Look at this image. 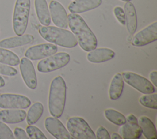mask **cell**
Listing matches in <instances>:
<instances>
[{"label": "cell", "instance_id": "9a60e30c", "mask_svg": "<svg viewBox=\"0 0 157 139\" xmlns=\"http://www.w3.org/2000/svg\"><path fill=\"white\" fill-rule=\"evenodd\" d=\"M102 0H75L71 2L68 9L72 13H80L98 7Z\"/></svg>", "mask_w": 157, "mask_h": 139}, {"label": "cell", "instance_id": "2e32d148", "mask_svg": "<svg viewBox=\"0 0 157 139\" xmlns=\"http://www.w3.org/2000/svg\"><path fill=\"white\" fill-rule=\"evenodd\" d=\"M26 113L22 109L7 108L0 111V121L8 124L19 123L25 120Z\"/></svg>", "mask_w": 157, "mask_h": 139}, {"label": "cell", "instance_id": "52a82bcc", "mask_svg": "<svg viewBox=\"0 0 157 139\" xmlns=\"http://www.w3.org/2000/svg\"><path fill=\"white\" fill-rule=\"evenodd\" d=\"M121 75L127 84L143 94H151L155 91L153 85L147 78L139 74L127 71L123 72Z\"/></svg>", "mask_w": 157, "mask_h": 139}, {"label": "cell", "instance_id": "ffe728a7", "mask_svg": "<svg viewBox=\"0 0 157 139\" xmlns=\"http://www.w3.org/2000/svg\"><path fill=\"white\" fill-rule=\"evenodd\" d=\"M34 6L37 17L43 26H49L51 18L46 0H34Z\"/></svg>", "mask_w": 157, "mask_h": 139}, {"label": "cell", "instance_id": "ba28073f", "mask_svg": "<svg viewBox=\"0 0 157 139\" xmlns=\"http://www.w3.org/2000/svg\"><path fill=\"white\" fill-rule=\"evenodd\" d=\"M31 105V100L26 96L15 94H0V108L25 109Z\"/></svg>", "mask_w": 157, "mask_h": 139}, {"label": "cell", "instance_id": "3957f363", "mask_svg": "<svg viewBox=\"0 0 157 139\" xmlns=\"http://www.w3.org/2000/svg\"><path fill=\"white\" fill-rule=\"evenodd\" d=\"M38 31L46 41L59 46L72 48L77 45L78 42L74 34L64 28L53 26H39Z\"/></svg>", "mask_w": 157, "mask_h": 139}, {"label": "cell", "instance_id": "e575fe53", "mask_svg": "<svg viewBox=\"0 0 157 139\" xmlns=\"http://www.w3.org/2000/svg\"><path fill=\"white\" fill-rule=\"evenodd\" d=\"M5 85V81L4 80V78L0 76V88L4 87Z\"/></svg>", "mask_w": 157, "mask_h": 139}, {"label": "cell", "instance_id": "1f68e13d", "mask_svg": "<svg viewBox=\"0 0 157 139\" xmlns=\"http://www.w3.org/2000/svg\"><path fill=\"white\" fill-rule=\"evenodd\" d=\"M14 137L17 139H28L29 138L26 132L20 127H15L13 130Z\"/></svg>", "mask_w": 157, "mask_h": 139}, {"label": "cell", "instance_id": "83f0119b", "mask_svg": "<svg viewBox=\"0 0 157 139\" xmlns=\"http://www.w3.org/2000/svg\"><path fill=\"white\" fill-rule=\"evenodd\" d=\"M14 138L11 129L4 122L0 121V139H13Z\"/></svg>", "mask_w": 157, "mask_h": 139}, {"label": "cell", "instance_id": "d590c367", "mask_svg": "<svg viewBox=\"0 0 157 139\" xmlns=\"http://www.w3.org/2000/svg\"><path fill=\"white\" fill-rule=\"evenodd\" d=\"M121 1H125V2H128V1H131V0H121Z\"/></svg>", "mask_w": 157, "mask_h": 139}, {"label": "cell", "instance_id": "d4e9b609", "mask_svg": "<svg viewBox=\"0 0 157 139\" xmlns=\"http://www.w3.org/2000/svg\"><path fill=\"white\" fill-rule=\"evenodd\" d=\"M104 115L107 120L117 126H122L126 122V117L120 112L112 108L105 110Z\"/></svg>", "mask_w": 157, "mask_h": 139}, {"label": "cell", "instance_id": "44dd1931", "mask_svg": "<svg viewBox=\"0 0 157 139\" xmlns=\"http://www.w3.org/2000/svg\"><path fill=\"white\" fill-rule=\"evenodd\" d=\"M124 86V81L120 73H117L113 77L109 90V98L115 100L120 98L121 96Z\"/></svg>", "mask_w": 157, "mask_h": 139}, {"label": "cell", "instance_id": "6da1fadb", "mask_svg": "<svg viewBox=\"0 0 157 139\" xmlns=\"http://www.w3.org/2000/svg\"><path fill=\"white\" fill-rule=\"evenodd\" d=\"M67 20L69 26L82 49L88 52L95 49L97 39L83 18L77 13H71L67 15Z\"/></svg>", "mask_w": 157, "mask_h": 139}, {"label": "cell", "instance_id": "7402d4cb", "mask_svg": "<svg viewBox=\"0 0 157 139\" xmlns=\"http://www.w3.org/2000/svg\"><path fill=\"white\" fill-rule=\"evenodd\" d=\"M138 124L142 130V133L147 139H156L157 132L153 122L147 116H142L139 118Z\"/></svg>", "mask_w": 157, "mask_h": 139}, {"label": "cell", "instance_id": "836d02e7", "mask_svg": "<svg viewBox=\"0 0 157 139\" xmlns=\"http://www.w3.org/2000/svg\"><path fill=\"white\" fill-rule=\"evenodd\" d=\"M110 138L113 139H122V137L120 135L117 133H113L110 137Z\"/></svg>", "mask_w": 157, "mask_h": 139}, {"label": "cell", "instance_id": "30bf717a", "mask_svg": "<svg viewBox=\"0 0 157 139\" xmlns=\"http://www.w3.org/2000/svg\"><path fill=\"white\" fill-rule=\"evenodd\" d=\"M157 40V21L137 32L132 38L131 44L135 47H142Z\"/></svg>", "mask_w": 157, "mask_h": 139}, {"label": "cell", "instance_id": "4dcf8cb0", "mask_svg": "<svg viewBox=\"0 0 157 139\" xmlns=\"http://www.w3.org/2000/svg\"><path fill=\"white\" fill-rule=\"evenodd\" d=\"M96 138L97 139H110V135L107 129L102 126H100L96 130Z\"/></svg>", "mask_w": 157, "mask_h": 139}, {"label": "cell", "instance_id": "f1b7e54d", "mask_svg": "<svg viewBox=\"0 0 157 139\" xmlns=\"http://www.w3.org/2000/svg\"><path fill=\"white\" fill-rule=\"evenodd\" d=\"M17 73L18 72L15 68L11 66H9L7 64L6 65L2 63H0V74L6 76L12 77L16 75Z\"/></svg>", "mask_w": 157, "mask_h": 139}, {"label": "cell", "instance_id": "e0dca14e", "mask_svg": "<svg viewBox=\"0 0 157 139\" xmlns=\"http://www.w3.org/2000/svg\"><path fill=\"white\" fill-rule=\"evenodd\" d=\"M114 56L115 52L112 50L108 48H99L89 51L86 59L93 63H101L112 59Z\"/></svg>", "mask_w": 157, "mask_h": 139}, {"label": "cell", "instance_id": "9c48e42d", "mask_svg": "<svg viewBox=\"0 0 157 139\" xmlns=\"http://www.w3.org/2000/svg\"><path fill=\"white\" fill-rule=\"evenodd\" d=\"M57 50V46L53 43H41L28 48L25 53V56L30 60L36 61L54 54Z\"/></svg>", "mask_w": 157, "mask_h": 139}, {"label": "cell", "instance_id": "4316f807", "mask_svg": "<svg viewBox=\"0 0 157 139\" xmlns=\"http://www.w3.org/2000/svg\"><path fill=\"white\" fill-rule=\"evenodd\" d=\"M26 132L31 139H47L44 133L36 126L28 125L26 128Z\"/></svg>", "mask_w": 157, "mask_h": 139}, {"label": "cell", "instance_id": "8992f818", "mask_svg": "<svg viewBox=\"0 0 157 139\" xmlns=\"http://www.w3.org/2000/svg\"><path fill=\"white\" fill-rule=\"evenodd\" d=\"M70 58V55L66 52L55 53L40 61L37 65V70L41 73L53 72L66 66Z\"/></svg>", "mask_w": 157, "mask_h": 139}, {"label": "cell", "instance_id": "cb8c5ba5", "mask_svg": "<svg viewBox=\"0 0 157 139\" xmlns=\"http://www.w3.org/2000/svg\"><path fill=\"white\" fill-rule=\"evenodd\" d=\"M19 57L13 52L4 48H0V62L12 66H16L20 63Z\"/></svg>", "mask_w": 157, "mask_h": 139}, {"label": "cell", "instance_id": "d6a6232c", "mask_svg": "<svg viewBox=\"0 0 157 139\" xmlns=\"http://www.w3.org/2000/svg\"><path fill=\"white\" fill-rule=\"evenodd\" d=\"M151 83L155 87L157 86V72L156 70H153L150 72L149 75Z\"/></svg>", "mask_w": 157, "mask_h": 139}, {"label": "cell", "instance_id": "603a6c76", "mask_svg": "<svg viewBox=\"0 0 157 139\" xmlns=\"http://www.w3.org/2000/svg\"><path fill=\"white\" fill-rule=\"evenodd\" d=\"M44 112V106L42 103L37 102L29 108L26 115V122L28 125H33L40 118Z\"/></svg>", "mask_w": 157, "mask_h": 139}, {"label": "cell", "instance_id": "8d00e7d4", "mask_svg": "<svg viewBox=\"0 0 157 139\" xmlns=\"http://www.w3.org/2000/svg\"><path fill=\"white\" fill-rule=\"evenodd\" d=\"M0 94H1V92H0Z\"/></svg>", "mask_w": 157, "mask_h": 139}, {"label": "cell", "instance_id": "8fae6325", "mask_svg": "<svg viewBox=\"0 0 157 139\" xmlns=\"http://www.w3.org/2000/svg\"><path fill=\"white\" fill-rule=\"evenodd\" d=\"M20 70L23 80L26 85L31 89L37 87V77L34 66L27 58H22L20 61Z\"/></svg>", "mask_w": 157, "mask_h": 139}, {"label": "cell", "instance_id": "484cf974", "mask_svg": "<svg viewBox=\"0 0 157 139\" xmlns=\"http://www.w3.org/2000/svg\"><path fill=\"white\" fill-rule=\"evenodd\" d=\"M139 102L142 106L152 109H157V94H147L141 96Z\"/></svg>", "mask_w": 157, "mask_h": 139}, {"label": "cell", "instance_id": "7a4b0ae2", "mask_svg": "<svg viewBox=\"0 0 157 139\" xmlns=\"http://www.w3.org/2000/svg\"><path fill=\"white\" fill-rule=\"evenodd\" d=\"M66 98V85L61 76L54 78L50 84L48 107L50 115L60 118L64 111Z\"/></svg>", "mask_w": 157, "mask_h": 139}, {"label": "cell", "instance_id": "7c38bea8", "mask_svg": "<svg viewBox=\"0 0 157 139\" xmlns=\"http://www.w3.org/2000/svg\"><path fill=\"white\" fill-rule=\"evenodd\" d=\"M120 129V133L124 139H138L142 135V130L138 124L136 117L129 114L126 118V122Z\"/></svg>", "mask_w": 157, "mask_h": 139}, {"label": "cell", "instance_id": "d6986e66", "mask_svg": "<svg viewBox=\"0 0 157 139\" xmlns=\"http://www.w3.org/2000/svg\"><path fill=\"white\" fill-rule=\"evenodd\" d=\"M124 13L128 31L130 34H133L137 29V20L136 9L132 2L129 1L126 2L124 4Z\"/></svg>", "mask_w": 157, "mask_h": 139}, {"label": "cell", "instance_id": "ac0fdd59", "mask_svg": "<svg viewBox=\"0 0 157 139\" xmlns=\"http://www.w3.org/2000/svg\"><path fill=\"white\" fill-rule=\"evenodd\" d=\"M34 39V36L28 34L6 38L0 41V48L9 49L23 46L31 43Z\"/></svg>", "mask_w": 157, "mask_h": 139}, {"label": "cell", "instance_id": "f546056e", "mask_svg": "<svg viewBox=\"0 0 157 139\" xmlns=\"http://www.w3.org/2000/svg\"><path fill=\"white\" fill-rule=\"evenodd\" d=\"M113 13L117 20L122 25H124L126 24V18L124 11L123 9L120 6H116L113 9Z\"/></svg>", "mask_w": 157, "mask_h": 139}, {"label": "cell", "instance_id": "5bb4252c", "mask_svg": "<svg viewBox=\"0 0 157 139\" xmlns=\"http://www.w3.org/2000/svg\"><path fill=\"white\" fill-rule=\"evenodd\" d=\"M46 130L56 139H70L71 136L60 120L55 117H47L44 122Z\"/></svg>", "mask_w": 157, "mask_h": 139}, {"label": "cell", "instance_id": "277c9868", "mask_svg": "<svg viewBox=\"0 0 157 139\" xmlns=\"http://www.w3.org/2000/svg\"><path fill=\"white\" fill-rule=\"evenodd\" d=\"M31 7L30 0H16L13 13V29L17 36L23 35L27 28Z\"/></svg>", "mask_w": 157, "mask_h": 139}, {"label": "cell", "instance_id": "4fadbf2b", "mask_svg": "<svg viewBox=\"0 0 157 139\" xmlns=\"http://www.w3.org/2000/svg\"><path fill=\"white\" fill-rule=\"evenodd\" d=\"M50 15L53 23L58 27L66 29L68 27L67 14L63 5L55 0L49 4Z\"/></svg>", "mask_w": 157, "mask_h": 139}, {"label": "cell", "instance_id": "5b68a950", "mask_svg": "<svg viewBox=\"0 0 157 139\" xmlns=\"http://www.w3.org/2000/svg\"><path fill=\"white\" fill-rule=\"evenodd\" d=\"M67 130L72 138L95 139L96 135L87 122L80 117H71L67 121Z\"/></svg>", "mask_w": 157, "mask_h": 139}, {"label": "cell", "instance_id": "74e56055", "mask_svg": "<svg viewBox=\"0 0 157 139\" xmlns=\"http://www.w3.org/2000/svg\"><path fill=\"white\" fill-rule=\"evenodd\" d=\"M0 34H1V32H0Z\"/></svg>", "mask_w": 157, "mask_h": 139}]
</instances>
